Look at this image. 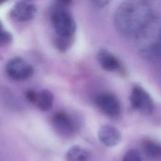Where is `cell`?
Returning <instances> with one entry per match:
<instances>
[{
	"label": "cell",
	"instance_id": "obj_1",
	"mask_svg": "<svg viewBox=\"0 0 161 161\" xmlns=\"http://www.w3.org/2000/svg\"><path fill=\"white\" fill-rule=\"evenodd\" d=\"M153 19L148 4L141 1H126L117 8L114 18L118 32L125 37L138 38Z\"/></svg>",
	"mask_w": 161,
	"mask_h": 161
},
{
	"label": "cell",
	"instance_id": "obj_2",
	"mask_svg": "<svg viewBox=\"0 0 161 161\" xmlns=\"http://www.w3.org/2000/svg\"><path fill=\"white\" fill-rule=\"evenodd\" d=\"M50 23L55 32L53 42L60 52L67 51L72 45L76 31V24L67 6L57 1L50 14Z\"/></svg>",
	"mask_w": 161,
	"mask_h": 161
},
{
	"label": "cell",
	"instance_id": "obj_3",
	"mask_svg": "<svg viewBox=\"0 0 161 161\" xmlns=\"http://www.w3.org/2000/svg\"><path fill=\"white\" fill-rule=\"evenodd\" d=\"M131 106L143 114L149 115L154 109L153 101L147 91L140 86H135L130 94Z\"/></svg>",
	"mask_w": 161,
	"mask_h": 161
},
{
	"label": "cell",
	"instance_id": "obj_4",
	"mask_svg": "<svg viewBox=\"0 0 161 161\" xmlns=\"http://www.w3.org/2000/svg\"><path fill=\"white\" fill-rule=\"evenodd\" d=\"M51 122L57 133L64 138L72 137L77 130V125L74 119L64 111H58L54 113Z\"/></svg>",
	"mask_w": 161,
	"mask_h": 161
},
{
	"label": "cell",
	"instance_id": "obj_5",
	"mask_svg": "<svg viewBox=\"0 0 161 161\" xmlns=\"http://www.w3.org/2000/svg\"><path fill=\"white\" fill-rule=\"evenodd\" d=\"M5 69L7 75L15 80H27L34 73V69L32 65L19 57L9 60Z\"/></svg>",
	"mask_w": 161,
	"mask_h": 161
},
{
	"label": "cell",
	"instance_id": "obj_6",
	"mask_svg": "<svg viewBox=\"0 0 161 161\" xmlns=\"http://www.w3.org/2000/svg\"><path fill=\"white\" fill-rule=\"evenodd\" d=\"M95 103L98 109L108 116L116 117L120 113L119 101L112 93L103 92L99 94L96 96Z\"/></svg>",
	"mask_w": 161,
	"mask_h": 161
},
{
	"label": "cell",
	"instance_id": "obj_7",
	"mask_svg": "<svg viewBox=\"0 0 161 161\" xmlns=\"http://www.w3.org/2000/svg\"><path fill=\"white\" fill-rule=\"evenodd\" d=\"M36 8L35 4L21 1L14 4L9 11V16L14 21L24 22L31 19L35 15Z\"/></svg>",
	"mask_w": 161,
	"mask_h": 161
},
{
	"label": "cell",
	"instance_id": "obj_8",
	"mask_svg": "<svg viewBox=\"0 0 161 161\" xmlns=\"http://www.w3.org/2000/svg\"><path fill=\"white\" fill-rule=\"evenodd\" d=\"M99 140L107 147H114L121 140L120 131L114 126L109 125L101 126L97 131Z\"/></svg>",
	"mask_w": 161,
	"mask_h": 161
},
{
	"label": "cell",
	"instance_id": "obj_9",
	"mask_svg": "<svg viewBox=\"0 0 161 161\" xmlns=\"http://www.w3.org/2000/svg\"><path fill=\"white\" fill-rule=\"evenodd\" d=\"M97 59L101 67L107 71L114 72L120 69L119 60L108 50L100 49L97 53Z\"/></svg>",
	"mask_w": 161,
	"mask_h": 161
},
{
	"label": "cell",
	"instance_id": "obj_10",
	"mask_svg": "<svg viewBox=\"0 0 161 161\" xmlns=\"http://www.w3.org/2000/svg\"><path fill=\"white\" fill-rule=\"evenodd\" d=\"M142 150L145 156L151 160L161 158V144L150 138L144 139L142 142Z\"/></svg>",
	"mask_w": 161,
	"mask_h": 161
},
{
	"label": "cell",
	"instance_id": "obj_11",
	"mask_svg": "<svg viewBox=\"0 0 161 161\" xmlns=\"http://www.w3.org/2000/svg\"><path fill=\"white\" fill-rule=\"evenodd\" d=\"M65 158L67 161H89L91 155L86 149L75 145L67 150Z\"/></svg>",
	"mask_w": 161,
	"mask_h": 161
},
{
	"label": "cell",
	"instance_id": "obj_12",
	"mask_svg": "<svg viewBox=\"0 0 161 161\" xmlns=\"http://www.w3.org/2000/svg\"><path fill=\"white\" fill-rule=\"evenodd\" d=\"M54 97L53 94L48 89H43L38 92L36 105L42 111H47L50 110L53 106Z\"/></svg>",
	"mask_w": 161,
	"mask_h": 161
},
{
	"label": "cell",
	"instance_id": "obj_13",
	"mask_svg": "<svg viewBox=\"0 0 161 161\" xmlns=\"http://www.w3.org/2000/svg\"><path fill=\"white\" fill-rule=\"evenodd\" d=\"M13 40L11 33L6 30L0 20V47L9 45Z\"/></svg>",
	"mask_w": 161,
	"mask_h": 161
},
{
	"label": "cell",
	"instance_id": "obj_14",
	"mask_svg": "<svg viewBox=\"0 0 161 161\" xmlns=\"http://www.w3.org/2000/svg\"><path fill=\"white\" fill-rule=\"evenodd\" d=\"M122 161H143L140 153L135 149L129 150L124 155Z\"/></svg>",
	"mask_w": 161,
	"mask_h": 161
},
{
	"label": "cell",
	"instance_id": "obj_15",
	"mask_svg": "<svg viewBox=\"0 0 161 161\" xmlns=\"http://www.w3.org/2000/svg\"><path fill=\"white\" fill-rule=\"evenodd\" d=\"M25 94L26 98L29 102L33 104H36L38 99V92L33 89H28L26 91Z\"/></svg>",
	"mask_w": 161,
	"mask_h": 161
},
{
	"label": "cell",
	"instance_id": "obj_16",
	"mask_svg": "<svg viewBox=\"0 0 161 161\" xmlns=\"http://www.w3.org/2000/svg\"><path fill=\"white\" fill-rule=\"evenodd\" d=\"M109 1L105 0H95L92 1V3L97 7H103L109 3Z\"/></svg>",
	"mask_w": 161,
	"mask_h": 161
},
{
	"label": "cell",
	"instance_id": "obj_17",
	"mask_svg": "<svg viewBox=\"0 0 161 161\" xmlns=\"http://www.w3.org/2000/svg\"><path fill=\"white\" fill-rule=\"evenodd\" d=\"M3 3H4V1H1V0H0V5H1V4H3Z\"/></svg>",
	"mask_w": 161,
	"mask_h": 161
}]
</instances>
